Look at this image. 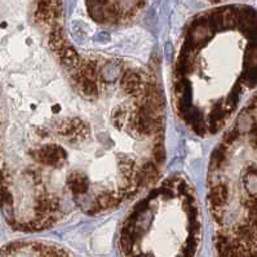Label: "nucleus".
I'll list each match as a JSON object with an SVG mask.
<instances>
[{"label":"nucleus","instance_id":"f257e3e1","mask_svg":"<svg viewBox=\"0 0 257 257\" xmlns=\"http://www.w3.org/2000/svg\"><path fill=\"white\" fill-rule=\"evenodd\" d=\"M145 0H88V6L92 13L100 15H112L123 17L132 16L136 11L141 10Z\"/></svg>","mask_w":257,"mask_h":257}]
</instances>
